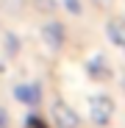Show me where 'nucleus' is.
I'll use <instances>...</instances> for the list:
<instances>
[{
    "label": "nucleus",
    "instance_id": "nucleus-1",
    "mask_svg": "<svg viewBox=\"0 0 125 128\" xmlns=\"http://www.w3.org/2000/svg\"><path fill=\"white\" fill-rule=\"evenodd\" d=\"M114 117V100L106 95H95L89 98V120L95 125H109Z\"/></svg>",
    "mask_w": 125,
    "mask_h": 128
},
{
    "label": "nucleus",
    "instance_id": "nucleus-3",
    "mask_svg": "<svg viewBox=\"0 0 125 128\" xmlns=\"http://www.w3.org/2000/svg\"><path fill=\"white\" fill-rule=\"evenodd\" d=\"M39 34H42V42H45V45H47L53 53H58L61 48H64L67 31H64V25H61L58 20H47V22H42Z\"/></svg>",
    "mask_w": 125,
    "mask_h": 128
},
{
    "label": "nucleus",
    "instance_id": "nucleus-12",
    "mask_svg": "<svg viewBox=\"0 0 125 128\" xmlns=\"http://www.w3.org/2000/svg\"><path fill=\"white\" fill-rule=\"evenodd\" d=\"M0 128H8V112L0 106Z\"/></svg>",
    "mask_w": 125,
    "mask_h": 128
},
{
    "label": "nucleus",
    "instance_id": "nucleus-5",
    "mask_svg": "<svg viewBox=\"0 0 125 128\" xmlns=\"http://www.w3.org/2000/svg\"><path fill=\"white\" fill-rule=\"evenodd\" d=\"M0 50H3L6 58H17L19 50H22V39L14 31H0Z\"/></svg>",
    "mask_w": 125,
    "mask_h": 128
},
{
    "label": "nucleus",
    "instance_id": "nucleus-13",
    "mask_svg": "<svg viewBox=\"0 0 125 128\" xmlns=\"http://www.w3.org/2000/svg\"><path fill=\"white\" fill-rule=\"evenodd\" d=\"M6 70H8V58L3 56V50H0V75H3Z\"/></svg>",
    "mask_w": 125,
    "mask_h": 128
},
{
    "label": "nucleus",
    "instance_id": "nucleus-9",
    "mask_svg": "<svg viewBox=\"0 0 125 128\" xmlns=\"http://www.w3.org/2000/svg\"><path fill=\"white\" fill-rule=\"evenodd\" d=\"M56 6H58L56 0H33V8H36L39 14H53Z\"/></svg>",
    "mask_w": 125,
    "mask_h": 128
},
{
    "label": "nucleus",
    "instance_id": "nucleus-6",
    "mask_svg": "<svg viewBox=\"0 0 125 128\" xmlns=\"http://www.w3.org/2000/svg\"><path fill=\"white\" fill-rule=\"evenodd\" d=\"M86 75L95 78V81H109V78H111V67L106 64L103 56H92V58L86 61Z\"/></svg>",
    "mask_w": 125,
    "mask_h": 128
},
{
    "label": "nucleus",
    "instance_id": "nucleus-4",
    "mask_svg": "<svg viewBox=\"0 0 125 128\" xmlns=\"http://www.w3.org/2000/svg\"><path fill=\"white\" fill-rule=\"evenodd\" d=\"M14 98L22 106H36L42 100V89H39V84H17L14 86Z\"/></svg>",
    "mask_w": 125,
    "mask_h": 128
},
{
    "label": "nucleus",
    "instance_id": "nucleus-11",
    "mask_svg": "<svg viewBox=\"0 0 125 128\" xmlns=\"http://www.w3.org/2000/svg\"><path fill=\"white\" fill-rule=\"evenodd\" d=\"M25 128H47V125H45V120H39L36 114H31V117L25 120Z\"/></svg>",
    "mask_w": 125,
    "mask_h": 128
},
{
    "label": "nucleus",
    "instance_id": "nucleus-7",
    "mask_svg": "<svg viewBox=\"0 0 125 128\" xmlns=\"http://www.w3.org/2000/svg\"><path fill=\"white\" fill-rule=\"evenodd\" d=\"M106 36L111 39V45L125 48V20H120V17L109 20V22H106Z\"/></svg>",
    "mask_w": 125,
    "mask_h": 128
},
{
    "label": "nucleus",
    "instance_id": "nucleus-10",
    "mask_svg": "<svg viewBox=\"0 0 125 128\" xmlns=\"http://www.w3.org/2000/svg\"><path fill=\"white\" fill-rule=\"evenodd\" d=\"M64 8H67L70 14H75V17L83 11V8H81V0H64Z\"/></svg>",
    "mask_w": 125,
    "mask_h": 128
},
{
    "label": "nucleus",
    "instance_id": "nucleus-14",
    "mask_svg": "<svg viewBox=\"0 0 125 128\" xmlns=\"http://www.w3.org/2000/svg\"><path fill=\"white\" fill-rule=\"evenodd\" d=\"M122 84H125V81H122Z\"/></svg>",
    "mask_w": 125,
    "mask_h": 128
},
{
    "label": "nucleus",
    "instance_id": "nucleus-8",
    "mask_svg": "<svg viewBox=\"0 0 125 128\" xmlns=\"http://www.w3.org/2000/svg\"><path fill=\"white\" fill-rule=\"evenodd\" d=\"M25 6H28V0H0V11H6V14H11V17L22 14Z\"/></svg>",
    "mask_w": 125,
    "mask_h": 128
},
{
    "label": "nucleus",
    "instance_id": "nucleus-2",
    "mask_svg": "<svg viewBox=\"0 0 125 128\" xmlns=\"http://www.w3.org/2000/svg\"><path fill=\"white\" fill-rule=\"evenodd\" d=\"M50 120H53L56 128H78V125H81L78 112L72 109L70 103H64V100H53V106H50Z\"/></svg>",
    "mask_w": 125,
    "mask_h": 128
}]
</instances>
